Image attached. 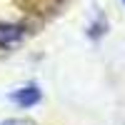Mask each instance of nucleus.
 <instances>
[{
	"instance_id": "f03ea898",
	"label": "nucleus",
	"mask_w": 125,
	"mask_h": 125,
	"mask_svg": "<svg viewBox=\"0 0 125 125\" xmlns=\"http://www.w3.org/2000/svg\"><path fill=\"white\" fill-rule=\"evenodd\" d=\"M13 100L18 103V105H23V108H30V105H35V103L40 100V90L38 88H23V90H18Z\"/></svg>"
},
{
	"instance_id": "7ed1b4c3",
	"label": "nucleus",
	"mask_w": 125,
	"mask_h": 125,
	"mask_svg": "<svg viewBox=\"0 0 125 125\" xmlns=\"http://www.w3.org/2000/svg\"><path fill=\"white\" fill-rule=\"evenodd\" d=\"M3 125H35V123H30V120H25V118H15V120H5Z\"/></svg>"
},
{
	"instance_id": "f257e3e1",
	"label": "nucleus",
	"mask_w": 125,
	"mask_h": 125,
	"mask_svg": "<svg viewBox=\"0 0 125 125\" xmlns=\"http://www.w3.org/2000/svg\"><path fill=\"white\" fill-rule=\"evenodd\" d=\"M20 38H23V28H18V25H0V45L3 48H10L13 43H18Z\"/></svg>"
}]
</instances>
